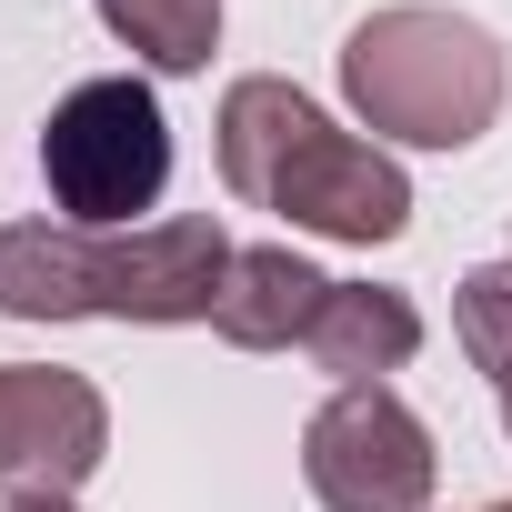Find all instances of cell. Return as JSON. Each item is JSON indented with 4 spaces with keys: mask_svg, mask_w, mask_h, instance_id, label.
Returning a JSON list of instances; mask_svg holds the SVG:
<instances>
[{
    "mask_svg": "<svg viewBox=\"0 0 512 512\" xmlns=\"http://www.w3.org/2000/svg\"><path fill=\"white\" fill-rule=\"evenodd\" d=\"M302 352L332 372V392H342V382H392V372L422 352V312H412V292L332 282V302H322V322H312Z\"/></svg>",
    "mask_w": 512,
    "mask_h": 512,
    "instance_id": "8",
    "label": "cell"
},
{
    "mask_svg": "<svg viewBox=\"0 0 512 512\" xmlns=\"http://www.w3.org/2000/svg\"><path fill=\"white\" fill-rule=\"evenodd\" d=\"M492 512H512V502H492Z\"/></svg>",
    "mask_w": 512,
    "mask_h": 512,
    "instance_id": "12",
    "label": "cell"
},
{
    "mask_svg": "<svg viewBox=\"0 0 512 512\" xmlns=\"http://www.w3.org/2000/svg\"><path fill=\"white\" fill-rule=\"evenodd\" d=\"M0 512H81V502H0Z\"/></svg>",
    "mask_w": 512,
    "mask_h": 512,
    "instance_id": "11",
    "label": "cell"
},
{
    "mask_svg": "<svg viewBox=\"0 0 512 512\" xmlns=\"http://www.w3.org/2000/svg\"><path fill=\"white\" fill-rule=\"evenodd\" d=\"M111 462V402L91 372L61 362H0V492L11 502H71Z\"/></svg>",
    "mask_w": 512,
    "mask_h": 512,
    "instance_id": "6",
    "label": "cell"
},
{
    "mask_svg": "<svg viewBox=\"0 0 512 512\" xmlns=\"http://www.w3.org/2000/svg\"><path fill=\"white\" fill-rule=\"evenodd\" d=\"M452 332H462V352L492 382V412L512 432V262H482V272L452 282Z\"/></svg>",
    "mask_w": 512,
    "mask_h": 512,
    "instance_id": "10",
    "label": "cell"
},
{
    "mask_svg": "<svg viewBox=\"0 0 512 512\" xmlns=\"http://www.w3.org/2000/svg\"><path fill=\"white\" fill-rule=\"evenodd\" d=\"M322 302H332V282L302 262L292 241H251V251H231V282H221L211 332L231 352H292V342H312Z\"/></svg>",
    "mask_w": 512,
    "mask_h": 512,
    "instance_id": "7",
    "label": "cell"
},
{
    "mask_svg": "<svg viewBox=\"0 0 512 512\" xmlns=\"http://www.w3.org/2000/svg\"><path fill=\"white\" fill-rule=\"evenodd\" d=\"M211 141H221L231 201L282 211L292 231L362 241V251L412 231V181H402V161H392L382 141L342 131V121H332L302 81H282V71H241V81L221 91Z\"/></svg>",
    "mask_w": 512,
    "mask_h": 512,
    "instance_id": "1",
    "label": "cell"
},
{
    "mask_svg": "<svg viewBox=\"0 0 512 512\" xmlns=\"http://www.w3.org/2000/svg\"><path fill=\"white\" fill-rule=\"evenodd\" d=\"M512 61L472 11H442V0H392V11L352 21L342 41V101L362 111V131L392 151H472L502 121Z\"/></svg>",
    "mask_w": 512,
    "mask_h": 512,
    "instance_id": "3",
    "label": "cell"
},
{
    "mask_svg": "<svg viewBox=\"0 0 512 512\" xmlns=\"http://www.w3.org/2000/svg\"><path fill=\"white\" fill-rule=\"evenodd\" d=\"M41 181H51L61 221L141 231V211H161V191H171V121H161L151 81H131V71L71 81L41 121Z\"/></svg>",
    "mask_w": 512,
    "mask_h": 512,
    "instance_id": "4",
    "label": "cell"
},
{
    "mask_svg": "<svg viewBox=\"0 0 512 512\" xmlns=\"http://www.w3.org/2000/svg\"><path fill=\"white\" fill-rule=\"evenodd\" d=\"M302 482L322 512H432L442 452H432V422L392 382H342L302 422Z\"/></svg>",
    "mask_w": 512,
    "mask_h": 512,
    "instance_id": "5",
    "label": "cell"
},
{
    "mask_svg": "<svg viewBox=\"0 0 512 512\" xmlns=\"http://www.w3.org/2000/svg\"><path fill=\"white\" fill-rule=\"evenodd\" d=\"M101 31L131 61L181 81V71H211V51H221V0H101Z\"/></svg>",
    "mask_w": 512,
    "mask_h": 512,
    "instance_id": "9",
    "label": "cell"
},
{
    "mask_svg": "<svg viewBox=\"0 0 512 512\" xmlns=\"http://www.w3.org/2000/svg\"><path fill=\"white\" fill-rule=\"evenodd\" d=\"M231 282V231L211 211L81 231L11 221L0 231V322H211Z\"/></svg>",
    "mask_w": 512,
    "mask_h": 512,
    "instance_id": "2",
    "label": "cell"
}]
</instances>
